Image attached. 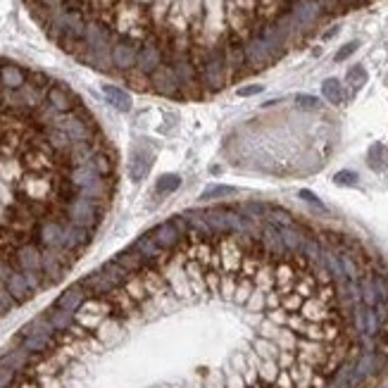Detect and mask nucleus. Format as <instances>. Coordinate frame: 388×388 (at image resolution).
Masks as SVG:
<instances>
[{"mask_svg": "<svg viewBox=\"0 0 388 388\" xmlns=\"http://www.w3.org/2000/svg\"><path fill=\"white\" fill-rule=\"evenodd\" d=\"M229 83V74H227V57H224V46L222 41L215 46H207L205 53V64L201 69V86L205 93H215L222 91Z\"/></svg>", "mask_w": 388, "mask_h": 388, "instance_id": "f257e3e1", "label": "nucleus"}, {"mask_svg": "<svg viewBox=\"0 0 388 388\" xmlns=\"http://www.w3.org/2000/svg\"><path fill=\"white\" fill-rule=\"evenodd\" d=\"M105 215V203L98 201H86V198H74L72 203L64 205V217L74 227L88 229V231H96L101 227V220Z\"/></svg>", "mask_w": 388, "mask_h": 388, "instance_id": "f03ea898", "label": "nucleus"}, {"mask_svg": "<svg viewBox=\"0 0 388 388\" xmlns=\"http://www.w3.org/2000/svg\"><path fill=\"white\" fill-rule=\"evenodd\" d=\"M324 3L322 0H291V19H293V29L302 31V29H310L317 19L324 12Z\"/></svg>", "mask_w": 388, "mask_h": 388, "instance_id": "7ed1b4c3", "label": "nucleus"}, {"mask_svg": "<svg viewBox=\"0 0 388 388\" xmlns=\"http://www.w3.org/2000/svg\"><path fill=\"white\" fill-rule=\"evenodd\" d=\"M272 62H276L274 53L270 51L267 41L260 36V34H253V36L246 38V64L248 72H260V69L270 67Z\"/></svg>", "mask_w": 388, "mask_h": 388, "instance_id": "20e7f679", "label": "nucleus"}, {"mask_svg": "<svg viewBox=\"0 0 388 388\" xmlns=\"http://www.w3.org/2000/svg\"><path fill=\"white\" fill-rule=\"evenodd\" d=\"M162 64H165V53H162V48H160V36H157V34H151V36L141 43V48H138L136 69L151 77V74L155 72L157 67H162Z\"/></svg>", "mask_w": 388, "mask_h": 388, "instance_id": "39448f33", "label": "nucleus"}, {"mask_svg": "<svg viewBox=\"0 0 388 388\" xmlns=\"http://www.w3.org/2000/svg\"><path fill=\"white\" fill-rule=\"evenodd\" d=\"M138 48H141V43H138V41H133V38H129V36H119L117 41H114L112 51H110L112 67L117 69V72H122V74L136 69Z\"/></svg>", "mask_w": 388, "mask_h": 388, "instance_id": "423d86ee", "label": "nucleus"}, {"mask_svg": "<svg viewBox=\"0 0 388 388\" xmlns=\"http://www.w3.org/2000/svg\"><path fill=\"white\" fill-rule=\"evenodd\" d=\"M131 248L143 257V260H146L148 270H157V267L169 265V257H172V253L162 250V248L153 241L151 233H143V236H138L136 241L131 243Z\"/></svg>", "mask_w": 388, "mask_h": 388, "instance_id": "0eeeda50", "label": "nucleus"}, {"mask_svg": "<svg viewBox=\"0 0 388 388\" xmlns=\"http://www.w3.org/2000/svg\"><path fill=\"white\" fill-rule=\"evenodd\" d=\"M12 265L17 267L19 272H41V262H43V255H41V246L34 241H22L12 253Z\"/></svg>", "mask_w": 388, "mask_h": 388, "instance_id": "6e6552de", "label": "nucleus"}, {"mask_svg": "<svg viewBox=\"0 0 388 388\" xmlns=\"http://www.w3.org/2000/svg\"><path fill=\"white\" fill-rule=\"evenodd\" d=\"M64 224L62 220H55V217H43V220L36 222V229H34V236H36V243L41 248H60V241H62L64 233Z\"/></svg>", "mask_w": 388, "mask_h": 388, "instance_id": "1a4fd4ad", "label": "nucleus"}, {"mask_svg": "<svg viewBox=\"0 0 388 388\" xmlns=\"http://www.w3.org/2000/svg\"><path fill=\"white\" fill-rule=\"evenodd\" d=\"M151 91L160 93L165 98H183L181 96V86L177 81V74L169 64H162L155 72L151 74Z\"/></svg>", "mask_w": 388, "mask_h": 388, "instance_id": "9d476101", "label": "nucleus"}, {"mask_svg": "<svg viewBox=\"0 0 388 388\" xmlns=\"http://www.w3.org/2000/svg\"><path fill=\"white\" fill-rule=\"evenodd\" d=\"M148 233H151L153 241H155L157 246H160L162 250H167V253H174L183 241H186V238L181 236V231L177 229V224H174L172 220L157 224V227H153Z\"/></svg>", "mask_w": 388, "mask_h": 388, "instance_id": "9b49d317", "label": "nucleus"}, {"mask_svg": "<svg viewBox=\"0 0 388 388\" xmlns=\"http://www.w3.org/2000/svg\"><path fill=\"white\" fill-rule=\"evenodd\" d=\"M81 286L86 288L91 298H107L112 291H117V283L112 281L110 274H107L103 267H98L96 272H91L88 276H83Z\"/></svg>", "mask_w": 388, "mask_h": 388, "instance_id": "f8f14e48", "label": "nucleus"}, {"mask_svg": "<svg viewBox=\"0 0 388 388\" xmlns=\"http://www.w3.org/2000/svg\"><path fill=\"white\" fill-rule=\"evenodd\" d=\"M46 103L53 107L55 112L60 114H67V112H74L79 107V101L67 86H60V83H53L46 93Z\"/></svg>", "mask_w": 388, "mask_h": 388, "instance_id": "ddd939ff", "label": "nucleus"}, {"mask_svg": "<svg viewBox=\"0 0 388 388\" xmlns=\"http://www.w3.org/2000/svg\"><path fill=\"white\" fill-rule=\"evenodd\" d=\"M91 238H93V231L81 229V227H74V224L67 222L64 224V233H62V241H60V248H64V250L79 255V253L91 243Z\"/></svg>", "mask_w": 388, "mask_h": 388, "instance_id": "4468645a", "label": "nucleus"}, {"mask_svg": "<svg viewBox=\"0 0 388 388\" xmlns=\"http://www.w3.org/2000/svg\"><path fill=\"white\" fill-rule=\"evenodd\" d=\"M91 300V296H88V291L81 286V281L79 283H72V286L67 288V291L60 293V298L55 300V307L64 312H72V315H77L79 310L83 307V302Z\"/></svg>", "mask_w": 388, "mask_h": 388, "instance_id": "2eb2a0df", "label": "nucleus"}, {"mask_svg": "<svg viewBox=\"0 0 388 388\" xmlns=\"http://www.w3.org/2000/svg\"><path fill=\"white\" fill-rule=\"evenodd\" d=\"M29 72H24V67L14 62H3L0 64V88L5 91H19L22 86H27Z\"/></svg>", "mask_w": 388, "mask_h": 388, "instance_id": "dca6fc26", "label": "nucleus"}, {"mask_svg": "<svg viewBox=\"0 0 388 388\" xmlns=\"http://www.w3.org/2000/svg\"><path fill=\"white\" fill-rule=\"evenodd\" d=\"M151 165H153V153L146 151V148H133L131 157H129V177L131 181H143L146 174L151 172Z\"/></svg>", "mask_w": 388, "mask_h": 388, "instance_id": "f3484780", "label": "nucleus"}, {"mask_svg": "<svg viewBox=\"0 0 388 388\" xmlns=\"http://www.w3.org/2000/svg\"><path fill=\"white\" fill-rule=\"evenodd\" d=\"M5 288H8V293L10 296L14 298V302L17 305H22V302H27V300H31L36 293H34V288L29 286V281H27V276L22 274L19 270H14V274L5 281Z\"/></svg>", "mask_w": 388, "mask_h": 388, "instance_id": "a211bd4d", "label": "nucleus"}, {"mask_svg": "<svg viewBox=\"0 0 388 388\" xmlns=\"http://www.w3.org/2000/svg\"><path fill=\"white\" fill-rule=\"evenodd\" d=\"M112 260L117 262L119 267H124V270H127L131 276H136V274H141V272H146V270H148V267H146V260H143V257L138 255V253L133 250L131 246H129L127 250L117 253V255H114Z\"/></svg>", "mask_w": 388, "mask_h": 388, "instance_id": "6ab92c4d", "label": "nucleus"}, {"mask_svg": "<svg viewBox=\"0 0 388 388\" xmlns=\"http://www.w3.org/2000/svg\"><path fill=\"white\" fill-rule=\"evenodd\" d=\"M67 179L72 181V186L77 188V191H83V188L93 186V183H96L98 179H103V177H98L96 169H93L91 165H83V167H72V169H69Z\"/></svg>", "mask_w": 388, "mask_h": 388, "instance_id": "aec40b11", "label": "nucleus"}, {"mask_svg": "<svg viewBox=\"0 0 388 388\" xmlns=\"http://www.w3.org/2000/svg\"><path fill=\"white\" fill-rule=\"evenodd\" d=\"M43 136H46V143L51 146V151L57 153V155H67L69 148H72V143H74L72 138L57 127H46L43 129Z\"/></svg>", "mask_w": 388, "mask_h": 388, "instance_id": "412c9836", "label": "nucleus"}, {"mask_svg": "<svg viewBox=\"0 0 388 388\" xmlns=\"http://www.w3.org/2000/svg\"><path fill=\"white\" fill-rule=\"evenodd\" d=\"M103 96H105V101L110 103L114 110H119V112L131 110V96H129L124 88L112 86V83H105V86H103Z\"/></svg>", "mask_w": 388, "mask_h": 388, "instance_id": "4be33fe9", "label": "nucleus"}, {"mask_svg": "<svg viewBox=\"0 0 388 388\" xmlns=\"http://www.w3.org/2000/svg\"><path fill=\"white\" fill-rule=\"evenodd\" d=\"M88 165L96 169L98 177L110 179L114 174V153L110 151V148H103L101 153H96V155H93V160L88 162Z\"/></svg>", "mask_w": 388, "mask_h": 388, "instance_id": "5701e85b", "label": "nucleus"}, {"mask_svg": "<svg viewBox=\"0 0 388 388\" xmlns=\"http://www.w3.org/2000/svg\"><path fill=\"white\" fill-rule=\"evenodd\" d=\"M46 317H48V320H51V324L55 326V331H57V333L69 331L74 324H77V315H72V312L60 310V307H55V305H53L51 310L46 312Z\"/></svg>", "mask_w": 388, "mask_h": 388, "instance_id": "b1692460", "label": "nucleus"}, {"mask_svg": "<svg viewBox=\"0 0 388 388\" xmlns=\"http://www.w3.org/2000/svg\"><path fill=\"white\" fill-rule=\"evenodd\" d=\"M367 165H370L374 172H386L388 169V148L384 143H374L367 153Z\"/></svg>", "mask_w": 388, "mask_h": 388, "instance_id": "393cba45", "label": "nucleus"}, {"mask_svg": "<svg viewBox=\"0 0 388 388\" xmlns=\"http://www.w3.org/2000/svg\"><path fill=\"white\" fill-rule=\"evenodd\" d=\"M267 224H274V227H293V224H296V217H293V212H288L286 207L270 203V212H267Z\"/></svg>", "mask_w": 388, "mask_h": 388, "instance_id": "a878e982", "label": "nucleus"}, {"mask_svg": "<svg viewBox=\"0 0 388 388\" xmlns=\"http://www.w3.org/2000/svg\"><path fill=\"white\" fill-rule=\"evenodd\" d=\"M322 96L331 103V105H341L343 103V83L338 79H324L322 83Z\"/></svg>", "mask_w": 388, "mask_h": 388, "instance_id": "bb28decb", "label": "nucleus"}, {"mask_svg": "<svg viewBox=\"0 0 388 388\" xmlns=\"http://www.w3.org/2000/svg\"><path fill=\"white\" fill-rule=\"evenodd\" d=\"M179 186H181V177H179V174H162V177L157 179V183H155V193L167 196V193L177 191Z\"/></svg>", "mask_w": 388, "mask_h": 388, "instance_id": "cd10ccee", "label": "nucleus"}, {"mask_svg": "<svg viewBox=\"0 0 388 388\" xmlns=\"http://www.w3.org/2000/svg\"><path fill=\"white\" fill-rule=\"evenodd\" d=\"M179 8H181L183 17L191 22L203 17V0H179Z\"/></svg>", "mask_w": 388, "mask_h": 388, "instance_id": "c85d7f7f", "label": "nucleus"}, {"mask_svg": "<svg viewBox=\"0 0 388 388\" xmlns=\"http://www.w3.org/2000/svg\"><path fill=\"white\" fill-rule=\"evenodd\" d=\"M127 77V81L131 83V88H136V91H151V77L143 72H138V69H131V72L124 74Z\"/></svg>", "mask_w": 388, "mask_h": 388, "instance_id": "c756f323", "label": "nucleus"}, {"mask_svg": "<svg viewBox=\"0 0 388 388\" xmlns=\"http://www.w3.org/2000/svg\"><path fill=\"white\" fill-rule=\"evenodd\" d=\"M236 188L233 186H222V183H217V186H212V188H207L205 193L201 196V201H215V198H227V196H236Z\"/></svg>", "mask_w": 388, "mask_h": 388, "instance_id": "7c9ffc66", "label": "nucleus"}, {"mask_svg": "<svg viewBox=\"0 0 388 388\" xmlns=\"http://www.w3.org/2000/svg\"><path fill=\"white\" fill-rule=\"evenodd\" d=\"M346 81L350 83L352 88H362L367 83V72H365V67H352V69H348V74H346Z\"/></svg>", "mask_w": 388, "mask_h": 388, "instance_id": "2f4dec72", "label": "nucleus"}, {"mask_svg": "<svg viewBox=\"0 0 388 388\" xmlns=\"http://www.w3.org/2000/svg\"><path fill=\"white\" fill-rule=\"evenodd\" d=\"M14 270H17V267L12 265V257H10L8 253H0V283H3V286L5 281L14 274Z\"/></svg>", "mask_w": 388, "mask_h": 388, "instance_id": "473e14b6", "label": "nucleus"}, {"mask_svg": "<svg viewBox=\"0 0 388 388\" xmlns=\"http://www.w3.org/2000/svg\"><path fill=\"white\" fill-rule=\"evenodd\" d=\"M333 183H336V186H355L357 174L352 172V169H341V172L333 174Z\"/></svg>", "mask_w": 388, "mask_h": 388, "instance_id": "72a5a7b5", "label": "nucleus"}, {"mask_svg": "<svg viewBox=\"0 0 388 388\" xmlns=\"http://www.w3.org/2000/svg\"><path fill=\"white\" fill-rule=\"evenodd\" d=\"M296 105L300 107V110H320L322 103L317 101L315 96H307V93H298V96H296Z\"/></svg>", "mask_w": 388, "mask_h": 388, "instance_id": "f704fd0d", "label": "nucleus"}, {"mask_svg": "<svg viewBox=\"0 0 388 388\" xmlns=\"http://www.w3.org/2000/svg\"><path fill=\"white\" fill-rule=\"evenodd\" d=\"M19 374L12 370H8V367H0V388H12L17 384Z\"/></svg>", "mask_w": 388, "mask_h": 388, "instance_id": "c9c22d12", "label": "nucleus"}, {"mask_svg": "<svg viewBox=\"0 0 388 388\" xmlns=\"http://www.w3.org/2000/svg\"><path fill=\"white\" fill-rule=\"evenodd\" d=\"M265 91V86L262 83H248V86H241L236 91L238 98H253V96H260V93Z\"/></svg>", "mask_w": 388, "mask_h": 388, "instance_id": "e433bc0d", "label": "nucleus"}, {"mask_svg": "<svg viewBox=\"0 0 388 388\" xmlns=\"http://www.w3.org/2000/svg\"><path fill=\"white\" fill-rule=\"evenodd\" d=\"M357 48H360V41H350V43H346V46H343L341 51H338L336 55H333V60H336V62H346V60L350 57L352 53L357 51Z\"/></svg>", "mask_w": 388, "mask_h": 388, "instance_id": "4c0bfd02", "label": "nucleus"}, {"mask_svg": "<svg viewBox=\"0 0 388 388\" xmlns=\"http://www.w3.org/2000/svg\"><path fill=\"white\" fill-rule=\"evenodd\" d=\"M298 198H300V201H307V203H310V205L320 207V210H326V207H324V203L320 201V196H315V193H312V191H307V188H302V191H298Z\"/></svg>", "mask_w": 388, "mask_h": 388, "instance_id": "58836bf2", "label": "nucleus"}, {"mask_svg": "<svg viewBox=\"0 0 388 388\" xmlns=\"http://www.w3.org/2000/svg\"><path fill=\"white\" fill-rule=\"evenodd\" d=\"M38 8L48 10V12H57V10H62L64 0H36Z\"/></svg>", "mask_w": 388, "mask_h": 388, "instance_id": "ea45409f", "label": "nucleus"}, {"mask_svg": "<svg viewBox=\"0 0 388 388\" xmlns=\"http://www.w3.org/2000/svg\"><path fill=\"white\" fill-rule=\"evenodd\" d=\"M338 34V27H333V29H329V31L324 34V41H329V38H333Z\"/></svg>", "mask_w": 388, "mask_h": 388, "instance_id": "a19ab883", "label": "nucleus"}, {"mask_svg": "<svg viewBox=\"0 0 388 388\" xmlns=\"http://www.w3.org/2000/svg\"><path fill=\"white\" fill-rule=\"evenodd\" d=\"M34 3H36V0H27V5H34Z\"/></svg>", "mask_w": 388, "mask_h": 388, "instance_id": "79ce46f5", "label": "nucleus"}, {"mask_svg": "<svg viewBox=\"0 0 388 388\" xmlns=\"http://www.w3.org/2000/svg\"><path fill=\"white\" fill-rule=\"evenodd\" d=\"M386 388H388V386H386Z\"/></svg>", "mask_w": 388, "mask_h": 388, "instance_id": "37998d69", "label": "nucleus"}]
</instances>
